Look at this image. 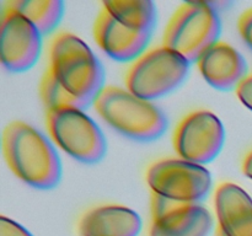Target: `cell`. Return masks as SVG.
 I'll list each match as a JSON object with an SVG mask.
<instances>
[{
	"label": "cell",
	"mask_w": 252,
	"mask_h": 236,
	"mask_svg": "<svg viewBox=\"0 0 252 236\" xmlns=\"http://www.w3.org/2000/svg\"><path fill=\"white\" fill-rule=\"evenodd\" d=\"M191 63L165 46L145 51L126 74V88L138 97L155 101L174 92L186 81Z\"/></svg>",
	"instance_id": "5"
},
{
	"label": "cell",
	"mask_w": 252,
	"mask_h": 236,
	"mask_svg": "<svg viewBox=\"0 0 252 236\" xmlns=\"http://www.w3.org/2000/svg\"><path fill=\"white\" fill-rule=\"evenodd\" d=\"M39 96L47 111L68 110V108L86 110L80 101L76 100L62 88L61 84L56 80L53 74L48 69H46L39 83Z\"/></svg>",
	"instance_id": "17"
},
{
	"label": "cell",
	"mask_w": 252,
	"mask_h": 236,
	"mask_svg": "<svg viewBox=\"0 0 252 236\" xmlns=\"http://www.w3.org/2000/svg\"><path fill=\"white\" fill-rule=\"evenodd\" d=\"M2 154L10 171L27 186L52 189L62 179L57 148L41 130L22 120H12L2 132Z\"/></svg>",
	"instance_id": "1"
},
{
	"label": "cell",
	"mask_w": 252,
	"mask_h": 236,
	"mask_svg": "<svg viewBox=\"0 0 252 236\" xmlns=\"http://www.w3.org/2000/svg\"><path fill=\"white\" fill-rule=\"evenodd\" d=\"M0 236H33L24 225L5 215L0 216Z\"/></svg>",
	"instance_id": "18"
},
{
	"label": "cell",
	"mask_w": 252,
	"mask_h": 236,
	"mask_svg": "<svg viewBox=\"0 0 252 236\" xmlns=\"http://www.w3.org/2000/svg\"><path fill=\"white\" fill-rule=\"evenodd\" d=\"M225 138V128L216 113L197 110L180 120L172 144L180 159L204 166L218 157Z\"/></svg>",
	"instance_id": "8"
},
{
	"label": "cell",
	"mask_w": 252,
	"mask_h": 236,
	"mask_svg": "<svg viewBox=\"0 0 252 236\" xmlns=\"http://www.w3.org/2000/svg\"><path fill=\"white\" fill-rule=\"evenodd\" d=\"M94 38L106 56L127 63L137 60L147 51L152 33L128 29L101 9L94 24Z\"/></svg>",
	"instance_id": "11"
},
{
	"label": "cell",
	"mask_w": 252,
	"mask_h": 236,
	"mask_svg": "<svg viewBox=\"0 0 252 236\" xmlns=\"http://www.w3.org/2000/svg\"><path fill=\"white\" fill-rule=\"evenodd\" d=\"M238 30L244 43L252 51V7L244 11L239 17Z\"/></svg>",
	"instance_id": "19"
},
{
	"label": "cell",
	"mask_w": 252,
	"mask_h": 236,
	"mask_svg": "<svg viewBox=\"0 0 252 236\" xmlns=\"http://www.w3.org/2000/svg\"><path fill=\"white\" fill-rule=\"evenodd\" d=\"M94 108L108 127L134 142H154L169 127L161 108L118 86H106L94 102Z\"/></svg>",
	"instance_id": "3"
},
{
	"label": "cell",
	"mask_w": 252,
	"mask_h": 236,
	"mask_svg": "<svg viewBox=\"0 0 252 236\" xmlns=\"http://www.w3.org/2000/svg\"><path fill=\"white\" fill-rule=\"evenodd\" d=\"M220 33L221 20L214 2H184L165 27L162 46L189 63H197L199 57L219 41Z\"/></svg>",
	"instance_id": "4"
},
{
	"label": "cell",
	"mask_w": 252,
	"mask_h": 236,
	"mask_svg": "<svg viewBox=\"0 0 252 236\" xmlns=\"http://www.w3.org/2000/svg\"><path fill=\"white\" fill-rule=\"evenodd\" d=\"M5 6L29 20L42 36L53 32L64 15V2L62 0H12L7 1Z\"/></svg>",
	"instance_id": "16"
},
{
	"label": "cell",
	"mask_w": 252,
	"mask_h": 236,
	"mask_svg": "<svg viewBox=\"0 0 252 236\" xmlns=\"http://www.w3.org/2000/svg\"><path fill=\"white\" fill-rule=\"evenodd\" d=\"M213 203L219 236H252V198L243 187L218 184Z\"/></svg>",
	"instance_id": "13"
},
{
	"label": "cell",
	"mask_w": 252,
	"mask_h": 236,
	"mask_svg": "<svg viewBox=\"0 0 252 236\" xmlns=\"http://www.w3.org/2000/svg\"><path fill=\"white\" fill-rule=\"evenodd\" d=\"M102 9L123 26L153 33L158 21V7L152 0H106Z\"/></svg>",
	"instance_id": "15"
},
{
	"label": "cell",
	"mask_w": 252,
	"mask_h": 236,
	"mask_svg": "<svg viewBox=\"0 0 252 236\" xmlns=\"http://www.w3.org/2000/svg\"><path fill=\"white\" fill-rule=\"evenodd\" d=\"M241 169H243L244 175L252 181V150L251 151H249L248 154H246V156L244 157Z\"/></svg>",
	"instance_id": "21"
},
{
	"label": "cell",
	"mask_w": 252,
	"mask_h": 236,
	"mask_svg": "<svg viewBox=\"0 0 252 236\" xmlns=\"http://www.w3.org/2000/svg\"><path fill=\"white\" fill-rule=\"evenodd\" d=\"M197 66L206 83L219 91L236 88L248 76V63L243 54L223 41L209 47L199 57Z\"/></svg>",
	"instance_id": "12"
},
{
	"label": "cell",
	"mask_w": 252,
	"mask_h": 236,
	"mask_svg": "<svg viewBox=\"0 0 252 236\" xmlns=\"http://www.w3.org/2000/svg\"><path fill=\"white\" fill-rule=\"evenodd\" d=\"M214 225L211 211L199 203H177L153 194L148 236H209Z\"/></svg>",
	"instance_id": "10"
},
{
	"label": "cell",
	"mask_w": 252,
	"mask_h": 236,
	"mask_svg": "<svg viewBox=\"0 0 252 236\" xmlns=\"http://www.w3.org/2000/svg\"><path fill=\"white\" fill-rule=\"evenodd\" d=\"M236 96L239 101L245 106L246 108L252 111V74L248 75L235 88Z\"/></svg>",
	"instance_id": "20"
},
{
	"label": "cell",
	"mask_w": 252,
	"mask_h": 236,
	"mask_svg": "<svg viewBox=\"0 0 252 236\" xmlns=\"http://www.w3.org/2000/svg\"><path fill=\"white\" fill-rule=\"evenodd\" d=\"M46 124L52 142L76 161L85 165L100 162L107 152V140L100 125L85 111H47Z\"/></svg>",
	"instance_id": "6"
},
{
	"label": "cell",
	"mask_w": 252,
	"mask_h": 236,
	"mask_svg": "<svg viewBox=\"0 0 252 236\" xmlns=\"http://www.w3.org/2000/svg\"><path fill=\"white\" fill-rule=\"evenodd\" d=\"M143 220L133 209L121 204H103L83 214L79 236H138Z\"/></svg>",
	"instance_id": "14"
},
{
	"label": "cell",
	"mask_w": 252,
	"mask_h": 236,
	"mask_svg": "<svg viewBox=\"0 0 252 236\" xmlns=\"http://www.w3.org/2000/svg\"><path fill=\"white\" fill-rule=\"evenodd\" d=\"M47 69L86 108L94 105L106 88L101 61L80 37L70 32H59L53 37Z\"/></svg>",
	"instance_id": "2"
},
{
	"label": "cell",
	"mask_w": 252,
	"mask_h": 236,
	"mask_svg": "<svg viewBox=\"0 0 252 236\" xmlns=\"http://www.w3.org/2000/svg\"><path fill=\"white\" fill-rule=\"evenodd\" d=\"M41 51V32L19 12L5 6L0 24L2 66L10 73H24L36 65Z\"/></svg>",
	"instance_id": "9"
},
{
	"label": "cell",
	"mask_w": 252,
	"mask_h": 236,
	"mask_svg": "<svg viewBox=\"0 0 252 236\" xmlns=\"http://www.w3.org/2000/svg\"><path fill=\"white\" fill-rule=\"evenodd\" d=\"M154 196L177 203H199L207 198L213 178L206 166L180 157H167L153 162L145 175Z\"/></svg>",
	"instance_id": "7"
}]
</instances>
